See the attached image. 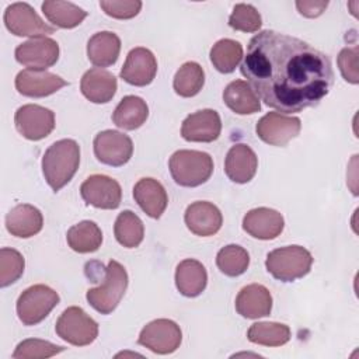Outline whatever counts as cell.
<instances>
[{
	"instance_id": "6da1fadb",
	"label": "cell",
	"mask_w": 359,
	"mask_h": 359,
	"mask_svg": "<svg viewBox=\"0 0 359 359\" xmlns=\"http://www.w3.org/2000/svg\"><path fill=\"white\" fill-rule=\"evenodd\" d=\"M240 70L258 98L283 114L318 105L334 84L332 65L325 53L271 29L250 39Z\"/></svg>"
},
{
	"instance_id": "7a4b0ae2",
	"label": "cell",
	"mask_w": 359,
	"mask_h": 359,
	"mask_svg": "<svg viewBox=\"0 0 359 359\" xmlns=\"http://www.w3.org/2000/svg\"><path fill=\"white\" fill-rule=\"evenodd\" d=\"M80 164V146L73 139L50 144L42 157V172L48 185L57 192L76 174Z\"/></svg>"
},
{
	"instance_id": "3957f363",
	"label": "cell",
	"mask_w": 359,
	"mask_h": 359,
	"mask_svg": "<svg viewBox=\"0 0 359 359\" xmlns=\"http://www.w3.org/2000/svg\"><path fill=\"white\" fill-rule=\"evenodd\" d=\"M172 180L181 187H198L205 184L213 172V160L205 151L178 150L168 161Z\"/></svg>"
},
{
	"instance_id": "277c9868",
	"label": "cell",
	"mask_w": 359,
	"mask_h": 359,
	"mask_svg": "<svg viewBox=\"0 0 359 359\" xmlns=\"http://www.w3.org/2000/svg\"><path fill=\"white\" fill-rule=\"evenodd\" d=\"M313 265V257L302 245H286L266 255L268 272L280 282H293L306 276Z\"/></svg>"
},
{
	"instance_id": "5b68a950",
	"label": "cell",
	"mask_w": 359,
	"mask_h": 359,
	"mask_svg": "<svg viewBox=\"0 0 359 359\" xmlns=\"http://www.w3.org/2000/svg\"><path fill=\"white\" fill-rule=\"evenodd\" d=\"M128 287L126 269L115 259L108 262L102 283L98 287L87 290V302L101 314L112 313L119 304Z\"/></svg>"
},
{
	"instance_id": "8992f818",
	"label": "cell",
	"mask_w": 359,
	"mask_h": 359,
	"mask_svg": "<svg viewBox=\"0 0 359 359\" xmlns=\"http://www.w3.org/2000/svg\"><path fill=\"white\" fill-rule=\"evenodd\" d=\"M59 294L46 285L25 289L17 300V314L24 325H35L57 306Z\"/></svg>"
},
{
	"instance_id": "52a82bcc",
	"label": "cell",
	"mask_w": 359,
	"mask_h": 359,
	"mask_svg": "<svg viewBox=\"0 0 359 359\" xmlns=\"http://www.w3.org/2000/svg\"><path fill=\"white\" fill-rule=\"evenodd\" d=\"M56 334L74 346L90 345L98 335V324L77 306L67 307L56 321Z\"/></svg>"
},
{
	"instance_id": "ba28073f",
	"label": "cell",
	"mask_w": 359,
	"mask_h": 359,
	"mask_svg": "<svg viewBox=\"0 0 359 359\" xmlns=\"http://www.w3.org/2000/svg\"><path fill=\"white\" fill-rule=\"evenodd\" d=\"M182 332L172 320L158 318L143 327L137 342L154 353L167 355L180 348Z\"/></svg>"
},
{
	"instance_id": "9c48e42d",
	"label": "cell",
	"mask_w": 359,
	"mask_h": 359,
	"mask_svg": "<svg viewBox=\"0 0 359 359\" xmlns=\"http://www.w3.org/2000/svg\"><path fill=\"white\" fill-rule=\"evenodd\" d=\"M4 24L7 29L17 36L41 38L55 32L28 3H13L4 11Z\"/></svg>"
},
{
	"instance_id": "30bf717a",
	"label": "cell",
	"mask_w": 359,
	"mask_h": 359,
	"mask_svg": "<svg viewBox=\"0 0 359 359\" xmlns=\"http://www.w3.org/2000/svg\"><path fill=\"white\" fill-rule=\"evenodd\" d=\"M93 146L97 160L112 167L126 164L133 154L132 139L128 135L112 129L97 133Z\"/></svg>"
},
{
	"instance_id": "8fae6325",
	"label": "cell",
	"mask_w": 359,
	"mask_h": 359,
	"mask_svg": "<svg viewBox=\"0 0 359 359\" xmlns=\"http://www.w3.org/2000/svg\"><path fill=\"white\" fill-rule=\"evenodd\" d=\"M300 129L302 123L299 118L279 112H268L255 126L257 135L262 142L280 147L294 139L300 133Z\"/></svg>"
},
{
	"instance_id": "7c38bea8",
	"label": "cell",
	"mask_w": 359,
	"mask_h": 359,
	"mask_svg": "<svg viewBox=\"0 0 359 359\" xmlns=\"http://www.w3.org/2000/svg\"><path fill=\"white\" fill-rule=\"evenodd\" d=\"M83 201L98 209H116L122 201V189L116 180L94 174L90 175L80 187Z\"/></svg>"
},
{
	"instance_id": "4fadbf2b",
	"label": "cell",
	"mask_w": 359,
	"mask_h": 359,
	"mask_svg": "<svg viewBox=\"0 0 359 359\" xmlns=\"http://www.w3.org/2000/svg\"><path fill=\"white\" fill-rule=\"evenodd\" d=\"M17 130L28 140H41L55 129V114L41 105L27 104L14 115Z\"/></svg>"
},
{
	"instance_id": "5bb4252c",
	"label": "cell",
	"mask_w": 359,
	"mask_h": 359,
	"mask_svg": "<svg viewBox=\"0 0 359 359\" xmlns=\"http://www.w3.org/2000/svg\"><path fill=\"white\" fill-rule=\"evenodd\" d=\"M15 59L31 70H45L59 59V45L52 38H31L15 48Z\"/></svg>"
},
{
	"instance_id": "9a60e30c",
	"label": "cell",
	"mask_w": 359,
	"mask_h": 359,
	"mask_svg": "<svg viewBox=\"0 0 359 359\" xmlns=\"http://www.w3.org/2000/svg\"><path fill=\"white\" fill-rule=\"evenodd\" d=\"M157 73V60L151 50L146 48L132 49L121 69V79L128 84L144 87L150 84Z\"/></svg>"
},
{
	"instance_id": "2e32d148",
	"label": "cell",
	"mask_w": 359,
	"mask_h": 359,
	"mask_svg": "<svg viewBox=\"0 0 359 359\" xmlns=\"http://www.w3.org/2000/svg\"><path fill=\"white\" fill-rule=\"evenodd\" d=\"M67 86V81L57 74L46 70H21L15 77V88L20 94L32 98L48 97L62 87Z\"/></svg>"
},
{
	"instance_id": "e0dca14e",
	"label": "cell",
	"mask_w": 359,
	"mask_h": 359,
	"mask_svg": "<svg viewBox=\"0 0 359 359\" xmlns=\"http://www.w3.org/2000/svg\"><path fill=\"white\" fill-rule=\"evenodd\" d=\"M222 121L215 109H201L188 115L181 126V135L188 142L209 143L219 137Z\"/></svg>"
},
{
	"instance_id": "ac0fdd59",
	"label": "cell",
	"mask_w": 359,
	"mask_h": 359,
	"mask_svg": "<svg viewBox=\"0 0 359 359\" xmlns=\"http://www.w3.org/2000/svg\"><path fill=\"white\" fill-rule=\"evenodd\" d=\"M285 226L283 216L269 208H257L245 213L243 219V229L251 237L258 240L276 238Z\"/></svg>"
},
{
	"instance_id": "d6986e66",
	"label": "cell",
	"mask_w": 359,
	"mask_h": 359,
	"mask_svg": "<svg viewBox=\"0 0 359 359\" xmlns=\"http://www.w3.org/2000/svg\"><path fill=\"white\" fill-rule=\"evenodd\" d=\"M184 220L194 234L208 237L220 230L223 216L216 205L206 201H198L187 208Z\"/></svg>"
},
{
	"instance_id": "ffe728a7",
	"label": "cell",
	"mask_w": 359,
	"mask_h": 359,
	"mask_svg": "<svg viewBox=\"0 0 359 359\" xmlns=\"http://www.w3.org/2000/svg\"><path fill=\"white\" fill-rule=\"evenodd\" d=\"M257 168L258 158L250 146L237 143L230 147L224 160V172L233 182L245 184L251 181Z\"/></svg>"
},
{
	"instance_id": "44dd1931",
	"label": "cell",
	"mask_w": 359,
	"mask_h": 359,
	"mask_svg": "<svg viewBox=\"0 0 359 359\" xmlns=\"http://www.w3.org/2000/svg\"><path fill=\"white\" fill-rule=\"evenodd\" d=\"M236 310L245 318H259L271 314L272 296L271 292L259 283L244 286L236 297Z\"/></svg>"
},
{
	"instance_id": "7402d4cb",
	"label": "cell",
	"mask_w": 359,
	"mask_h": 359,
	"mask_svg": "<svg viewBox=\"0 0 359 359\" xmlns=\"http://www.w3.org/2000/svg\"><path fill=\"white\" fill-rule=\"evenodd\" d=\"M116 77L101 67L87 70L80 81L83 95L94 104H105L112 100L116 93Z\"/></svg>"
},
{
	"instance_id": "603a6c76",
	"label": "cell",
	"mask_w": 359,
	"mask_h": 359,
	"mask_svg": "<svg viewBox=\"0 0 359 359\" xmlns=\"http://www.w3.org/2000/svg\"><path fill=\"white\" fill-rule=\"evenodd\" d=\"M133 198L140 209L153 219H158L168 203L164 187L154 178L139 180L133 187Z\"/></svg>"
},
{
	"instance_id": "cb8c5ba5",
	"label": "cell",
	"mask_w": 359,
	"mask_h": 359,
	"mask_svg": "<svg viewBox=\"0 0 359 359\" xmlns=\"http://www.w3.org/2000/svg\"><path fill=\"white\" fill-rule=\"evenodd\" d=\"M43 217L39 209L28 203L14 206L6 216V227L11 236L28 238L42 230Z\"/></svg>"
},
{
	"instance_id": "d4e9b609",
	"label": "cell",
	"mask_w": 359,
	"mask_h": 359,
	"mask_svg": "<svg viewBox=\"0 0 359 359\" xmlns=\"http://www.w3.org/2000/svg\"><path fill=\"white\" fill-rule=\"evenodd\" d=\"M208 283L205 266L196 259H184L175 269V286L178 292L187 297L199 296Z\"/></svg>"
},
{
	"instance_id": "484cf974",
	"label": "cell",
	"mask_w": 359,
	"mask_h": 359,
	"mask_svg": "<svg viewBox=\"0 0 359 359\" xmlns=\"http://www.w3.org/2000/svg\"><path fill=\"white\" fill-rule=\"evenodd\" d=\"M121 39L115 32L101 31L94 34L87 42V56L94 66L108 67L118 60Z\"/></svg>"
},
{
	"instance_id": "4316f807",
	"label": "cell",
	"mask_w": 359,
	"mask_h": 359,
	"mask_svg": "<svg viewBox=\"0 0 359 359\" xmlns=\"http://www.w3.org/2000/svg\"><path fill=\"white\" fill-rule=\"evenodd\" d=\"M223 101L233 112L238 115L255 114L261 109L258 95L244 80H234L229 83L223 91Z\"/></svg>"
},
{
	"instance_id": "83f0119b",
	"label": "cell",
	"mask_w": 359,
	"mask_h": 359,
	"mask_svg": "<svg viewBox=\"0 0 359 359\" xmlns=\"http://www.w3.org/2000/svg\"><path fill=\"white\" fill-rule=\"evenodd\" d=\"M149 116V107L146 101L136 95L123 97L116 105L112 121L118 128L125 130H135L140 128Z\"/></svg>"
},
{
	"instance_id": "f1b7e54d",
	"label": "cell",
	"mask_w": 359,
	"mask_h": 359,
	"mask_svg": "<svg viewBox=\"0 0 359 359\" xmlns=\"http://www.w3.org/2000/svg\"><path fill=\"white\" fill-rule=\"evenodd\" d=\"M66 240L69 247L80 254L94 252L101 247V229L91 220H83L67 230Z\"/></svg>"
},
{
	"instance_id": "f546056e",
	"label": "cell",
	"mask_w": 359,
	"mask_h": 359,
	"mask_svg": "<svg viewBox=\"0 0 359 359\" xmlns=\"http://www.w3.org/2000/svg\"><path fill=\"white\" fill-rule=\"evenodd\" d=\"M42 13L45 17L59 28H74L87 17V11L77 4L60 0H48L42 3Z\"/></svg>"
},
{
	"instance_id": "4dcf8cb0",
	"label": "cell",
	"mask_w": 359,
	"mask_h": 359,
	"mask_svg": "<svg viewBox=\"0 0 359 359\" xmlns=\"http://www.w3.org/2000/svg\"><path fill=\"white\" fill-rule=\"evenodd\" d=\"M114 233L116 241L121 245L126 248H135L143 241L144 226L136 213L132 210H123L115 220Z\"/></svg>"
},
{
	"instance_id": "1f68e13d",
	"label": "cell",
	"mask_w": 359,
	"mask_h": 359,
	"mask_svg": "<svg viewBox=\"0 0 359 359\" xmlns=\"http://www.w3.org/2000/svg\"><path fill=\"white\" fill-rule=\"evenodd\" d=\"M243 59V45L234 39H220L210 49V62L220 73H231Z\"/></svg>"
},
{
	"instance_id": "d6a6232c",
	"label": "cell",
	"mask_w": 359,
	"mask_h": 359,
	"mask_svg": "<svg viewBox=\"0 0 359 359\" xmlns=\"http://www.w3.org/2000/svg\"><path fill=\"white\" fill-rule=\"evenodd\" d=\"M205 84V72L196 62L184 63L174 76V90L178 95L189 98L196 95Z\"/></svg>"
},
{
	"instance_id": "836d02e7",
	"label": "cell",
	"mask_w": 359,
	"mask_h": 359,
	"mask_svg": "<svg viewBox=\"0 0 359 359\" xmlns=\"http://www.w3.org/2000/svg\"><path fill=\"white\" fill-rule=\"evenodd\" d=\"M247 338L264 346H282L290 339V328L280 323H254L248 328Z\"/></svg>"
},
{
	"instance_id": "e575fe53",
	"label": "cell",
	"mask_w": 359,
	"mask_h": 359,
	"mask_svg": "<svg viewBox=\"0 0 359 359\" xmlns=\"http://www.w3.org/2000/svg\"><path fill=\"white\" fill-rule=\"evenodd\" d=\"M216 265L220 272L234 278L247 271L250 265V255L243 247L237 244H229L217 252Z\"/></svg>"
},
{
	"instance_id": "d590c367",
	"label": "cell",
	"mask_w": 359,
	"mask_h": 359,
	"mask_svg": "<svg viewBox=\"0 0 359 359\" xmlns=\"http://www.w3.org/2000/svg\"><path fill=\"white\" fill-rule=\"evenodd\" d=\"M24 257L14 248L3 247L0 250V286L6 287L17 282L24 272Z\"/></svg>"
},
{
	"instance_id": "8d00e7d4",
	"label": "cell",
	"mask_w": 359,
	"mask_h": 359,
	"mask_svg": "<svg viewBox=\"0 0 359 359\" xmlns=\"http://www.w3.org/2000/svg\"><path fill=\"white\" fill-rule=\"evenodd\" d=\"M229 25L236 31L257 32L261 25V14L251 4L238 3L233 7V13L229 17Z\"/></svg>"
},
{
	"instance_id": "74e56055",
	"label": "cell",
	"mask_w": 359,
	"mask_h": 359,
	"mask_svg": "<svg viewBox=\"0 0 359 359\" xmlns=\"http://www.w3.org/2000/svg\"><path fill=\"white\" fill-rule=\"evenodd\" d=\"M65 351L63 346L55 345L49 341L29 338L20 342L13 353L14 359H36V358H50Z\"/></svg>"
},
{
	"instance_id": "f35d334b",
	"label": "cell",
	"mask_w": 359,
	"mask_h": 359,
	"mask_svg": "<svg viewBox=\"0 0 359 359\" xmlns=\"http://www.w3.org/2000/svg\"><path fill=\"white\" fill-rule=\"evenodd\" d=\"M100 7L104 13L112 18L128 20L137 15L142 8V1L139 0H101Z\"/></svg>"
},
{
	"instance_id": "ab89813d",
	"label": "cell",
	"mask_w": 359,
	"mask_h": 359,
	"mask_svg": "<svg viewBox=\"0 0 359 359\" xmlns=\"http://www.w3.org/2000/svg\"><path fill=\"white\" fill-rule=\"evenodd\" d=\"M358 55H359L358 46L344 48L338 55V67L341 70V74L351 84L359 83Z\"/></svg>"
},
{
	"instance_id": "60d3db41",
	"label": "cell",
	"mask_w": 359,
	"mask_h": 359,
	"mask_svg": "<svg viewBox=\"0 0 359 359\" xmlns=\"http://www.w3.org/2000/svg\"><path fill=\"white\" fill-rule=\"evenodd\" d=\"M328 6V1L325 0H299L296 1V7L299 13L307 18H316L321 15Z\"/></svg>"
}]
</instances>
